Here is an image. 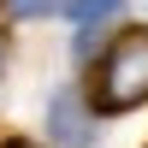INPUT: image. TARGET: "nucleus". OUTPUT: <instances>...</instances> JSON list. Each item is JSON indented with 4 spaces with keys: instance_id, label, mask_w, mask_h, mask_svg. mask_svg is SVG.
<instances>
[{
    "instance_id": "f257e3e1",
    "label": "nucleus",
    "mask_w": 148,
    "mask_h": 148,
    "mask_svg": "<svg viewBox=\"0 0 148 148\" xmlns=\"http://www.w3.org/2000/svg\"><path fill=\"white\" fill-rule=\"evenodd\" d=\"M142 101H148V30H125L95 71V107L101 113H130Z\"/></svg>"
},
{
    "instance_id": "f03ea898",
    "label": "nucleus",
    "mask_w": 148,
    "mask_h": 148,
    "mask_svg": "<svg viewBox=\"0 0 148 148\" xmlns=\"http://www.w3.org/2000/svg\"><path fill=\"white\" fill-rule=\"evenodd\" d=\"M107 6H113V0H71V12H77V18H101Z\"/></svg>"
},
{
    "instance_id": "7ed1b4c3",
    "label": "nucleus",
    "mask_w": 148,
    "mask_h": 148,
    "mask_svg": "<svg viewBox=\"0 0 148 148\" xmlns=\"http://www.w3.org/2000/svg\"><path fill=\"white\" fill-rule=\"evenodd\" d=\"M12 6H18V12H42L47 0H12Z\"/></svg>"
},
{
    "instance_id": "20e7f679",
    "label": "nucleus",
    "mask_w": 148,
    "mask_h": 148,
    "mask_svg": "<svg viewBox=\"0 0 148 148\" xmlns=\"http://www.w3.org/2000/svg\"><path fill=\"white\" fill-rule=\"evenodd\" d=\"M6 148H30V142H6Z\"/></svg>"
}]
</instances>
